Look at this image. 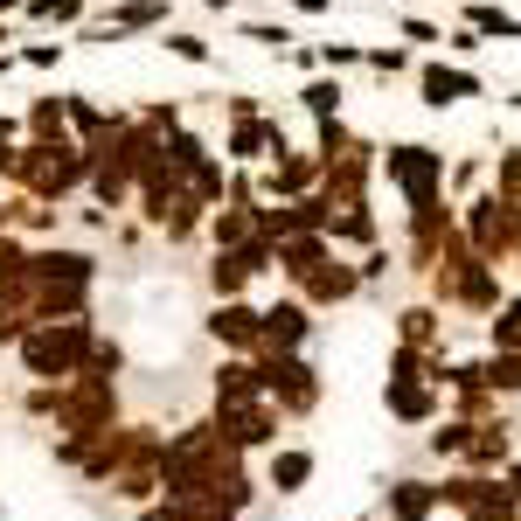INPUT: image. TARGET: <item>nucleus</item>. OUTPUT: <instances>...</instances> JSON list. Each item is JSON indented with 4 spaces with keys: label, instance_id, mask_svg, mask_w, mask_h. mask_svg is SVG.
Masks as SVG:
<instances>
[{
    "label": "nucleus",
    "instance_id": "f257e3e1",
    "mask_svg": "<svg viewBox=\"0 0 521 521\" xmlns=\"http://www.w3.org/2000/svg\"><path fill=\"white\" fill-rule=\"evenodd\" d=\"M473 91V77H452V70H431L424 77V105H452V98H466Z\"/></svg>",
    "mask_w": 521,
    "mask_h": 521
}]
</instances>
